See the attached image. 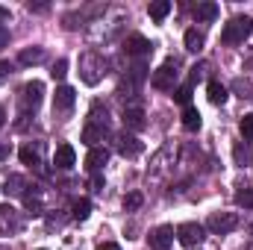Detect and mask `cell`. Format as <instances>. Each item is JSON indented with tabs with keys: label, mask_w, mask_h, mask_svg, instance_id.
<instances>
[{
	"label": "cell",
	"mask_w": 253,
	"mask_h": 250,
	"mask_svg": "<svg viewBox=\"0 0 253 250\" xmlns=\"http://www.w3.org/2000/svg\"><path fill=\"white\" fill-rule=\"evenodd\" d=\"M106 56L103 53H97V50H85L83 56H80V80L85 83V85H97L100 80H103V74H106Z\"/></svg>",
	"instance_id": "cell-1"
},
{
	"label": "cell",
	"mask_w": 253,
	"mask_h": 250,
	"mask_svg": "<svg viewBox=\"0 0 253 250\" xmlns=\"http://www.w3.org/2000/svg\"><path fill=\"white\" fill-rule=\"evenodd\" d=\"M253 33V18H248V15H239V18H233L227 27H224V33H221V42L224 44H242L248 36Z\"/></svg>",
	"instance_id": "cell-2"
},
{
	"label": "cell",
	"mask_w": 253,
	"mask_h": 250,
	"mask_svg": "<svg viewBox=\"0 0 253 250\" xmlns=\"http://www.w3.org/2000/svg\"><path fill=\"white\" fill-rule=\"evenodd\" d=\"M150 85L159 88V91H174V85H177V59H168V62L159 65L153 71V77H150Z\"/></svg>",
	"instance_id": "cell-3"
},
{
	"label": "cell",
	"mask_w": 253,
	"mask_h": 250,
	"mask_svg": "<svg viewBox=\"0 0 253 250\" xmlns=\"http://www.w3.org/2000/svg\"><path fill=\"white\" fill-rule=\"evenodd\" d=\"M239 227V215L236 212H212L209 221H206V230L215 233V236H227Z\"/></svg>",
	"instance_id": "cell-4"
},
{
	"label": "cell",
	"mask_w": 253,
	"mask_h": 250,
	"mask_svg": "<svg viewBox=\"0 0 253 250\" xmlns=\"http://www.w3.org/2000/svg\"><path fill=\"white\" fill-rule=\"evenodd\" d=\"M42 94H44V85H42L39 80H33V83H27V85L21 88V109H24V115L39 109V103H42Z\"/></svg>",
	"instance_id": "cell-5"
},
{
	"label": "cell",
	"mask_w": 253,
	"mask_h": 250,
	"mask_svg": "<svg viewBox=\"0 0 253 250\" xmlns=\"http://www.w3.org/2000/svg\"><path fill=\"white\" fill-rule=\"evenodd\" d=\"M203 239H206V230L200 224H194V221H186V224L177 227V242L186 245V248H197Z\"/></svg>",
	"instance_id": "cell-6"
},
{
	"label": "cell",
	"mask_w": 253,
	"mask_h": 250,
	"mask_svg": "<svg viewBox=\"0 0 253 250\" xmlns=\"http://www.w3.org/2000/svg\"><path fill=\"white\" fill-rule=\"evenodd\" d=\"M21 230V212L9 203L0 206V236H15Z\"/></svg>",
	"instance_id": "cell-7"
},
{
	"label": "cell",
	"mask_w": 253,
	"mask_h": 250,
	"mask_svg": "<svg viewBox=\"0 0 253 250\" xmlns=\"http://www.w3.org/2000/svg\"><path fill=\"white\" fill-rule=\"evenodd\" d=\"M115 141H118V153H121L124 159H135V156L144 150V144L138 141V135H132V132H126V129L115 138Z\"/></svg>",
	"instance_id": "cell-8"
},
{
	"label": "cell",
	"mask_w": 253,
	"mask_h": 250,
	"mask_svg": "<svg viewBox=\"0 0 253 250\" xmlns=\"http://www.w3.org/2000/svg\"><path fill=\"white\" fill-rule=\"evenodd\" d=\"M74 100H77L74 88H71V85H59L56 94H53V112H56V115L71 112V109H74Z\"/></svg>",
	"instance_id": "cell-9"
},
{
	"label": "cell",
	"mask_w": 253,
	"mask_h": 250,
	"mask_svg": "<svg viewBox=\"0 0 253 250\" xmlns=\"http://www.w3.org/2000/svg\"><path fill=\"white\" fill-rule=\"evenodd\" d=\"M174 236H177V230L168 227V224H162V227H156V230L150 233V248L153 250H168L174 245Z\"/></svg>",
	"instance_id": "cell-10"
},
{
	"label": "cell",
	"mask_w": 253,
	"mask_h": 250,
	"mask_svg": "<svg viewBox=\"0 0 253 250\" xmlns=\"http://www.w3.org/2000/svg\"><path fill=\"white\" fill-rule=\"evenodd\" d=\"M124 53L126 56H150V53H153V44H150L144 36L135 33V36H129L124 42Z\"/></svg>",
	"instance_id": "cell-11"
},
{
	"label": "cell",
	"mask_w": 253,
	"mask_h": 250,
	"mask_svg": "<svg viewBox=\"0 0 253 250\" xmlns=\"http://www.w3.org/2000/svg\"><path fill=\"white\" fill-rule=\"evenodd\" d=\"M124 126L129 132H141L147 121H144V109H138V106H126L124 109Z\"/></svg>",
	"instance_id": "cell-12"
},
{
	"label": "cell",
	"mask_w": 253,
	"mask_h": 250,
	"mask_svg": "<svg viewBox=\"0 0 253 250\" xmlns=\"http://www.w3.org/2000/svg\"><path fill=\"white\" fill-rule=\"evenodd\" d=\"M24 206H27L30 215H44V191L33 186V191L24 194Z\"/></svg>",
	"instance_id": "cell-13"
},
{
	"label": "cell",
	"mask_w": 253,
	"mask_h": 250,
	"mask_svg": "<svg viewBox=\"0 0 253 250\" xmlns=\"http://www.w3.org/2000/svg\"><path fill=\"white\" fill-rule=\"evenodd\" d=\"M106 162H109V150H106V147H91L88 156H85V168H88L91 174H97Z\"/></svg>",
	"instance_id": "cell-14"
},
{
	"label": "cell",
	"mask_w": 253,
	"mask_h": 250,
	"mask_svg": "<svg viewBox=\"0 0 253 250\" xmlns=\"http://www.w3.org/2000/svg\"><path fill=\"white\" fill-rule=\"evenodd\" d=\"M27 188H30L27 177H21V174H9L6 188H0V191H6L9 197H24V194H27Z\"/></svg>",
	"instance_id": "cell-15"
},
{
	"label": "cell",
	"mask_w": 253,
	"mask_h": 250,
	"mask_svg": "<svg viewBox=\"0 0 253 250\" xmlns=\"http://www.w3.org/2000/svg\"><path fill=\"white\" fill-rule=\"evenodd\" d=\"M74 162H77L74 147H71V144H59V147H56V153H53V165H56V168H62V171H68Z\"/></svg>",
	"instance_id": "cell-16"
},
{
	"label": "cell",
	"mask_w": 253,
	"mask_h": 250,
	"mask_svg": "<svg viewBox=\"0 0 253 250\" xmlns=\"http://www.w3.org/2000/svg\"><path fill=\"white\" fill-rule=\"evenodd\" d=\"M21 162L30 165V168L42 165V141H36V144H24V147H21Z\"/></svg>",
	"instance_id": "cell-17"
},
{
	"label": "cell",
	"mask_w": 253,
	"mask_h": 250,
	"mask_svg": "<svg viewBox=\"0 0 253 250\" xmlns=\"http://www.w3.org/2000/svg\"><path fill=\"white\" fill-rule=\"evenodd\" d=\"M44 59H47L44 47H24V50L18 53V62L21 65H42Z\"/></svg>",
	"instance_id": "cell-18"
},
{
	"label": "cell",
	"mask_w": 253,
	"mask_h": 250,
	"mask_svg": "<svg viewBox=\"0 0 253 250\" xmlns=\"http://www.w3.org/2000/svg\"><path fill=\"white\" fill-rule=\"evenodd\" d=\"M88 124H94V126H100V129H106V132H109V112H106V106L94 103V106H91V112H88Z\"/></svg>",
	"instance_id": "cell-19"
},
{
	"label": "cell",
	"mask_w": 253,
	"mask_h": 250,
	"mask_svg": "<svg viewBox=\"0 0 253 250\" xmlns=\"http://www.w3.org/2000/svg\"><path fill=\"white\" fill-rule=\"evenodd\" d=\"M206 94H209V103H215V106H221L224 100H227V85L224 83H218V80H212L209 85H206Z\"/></svg>",
	"instance_id": "cell-20"
},
{
	"label": "cell",
	"mask_w": 253,
	"mask_h": 250,
	"mask_svg": "<svg viewBox=\"0 0 253 250\" xmlns=\"http://www.w3.org/2000/svg\"><path fill=\"white\" fill-rule=\"evenodd\" d=\"M103 132L106 129H100V126H94V124H85V129H83V144H88V150L91 147H100L97 141H103Z\"/></svg>",
	"instance_id": "cell-21"
},
{
	"label": "cell",
	"mask_w": 253,
	"mask_h": 250,
	"mask_svg": "<svg viewBox=\"0 0 253 250\" xmlns=\"http://www.w3.org/2000/svg\"><path fill=\"white\" fill-rule=\"evenodd\" d=\"M88 215H91V200H88V197L74 200V206H71V218H74V221H85Z\"/></svg>",
	"instance_id": "cell-22"
},
{
	"label": "cell",
	"mask_w": 253,
	"mask_h": 250,
	"mask_svg": "<svg viewBox=\"0 0 253 250\" xmlns=\"http://www.w3.org/2000/svg\"><path fill=\"white\" fill-rule=\"evenodd\" d=\"M194 18L197 21H215L218 18V3H197L194 6Z\"/></svg>",
	"instance_id": "cell-23"
},
{
	"label": "cell",
	"mask_w": 253,
	"mask_h": 250,
	"mask_svg": "<svg viewBox=\"0 0 253 250\" xmlns=\"http://www.w3.org/2000/svg\"><path fill=\"white\" fill-rule=\"evenodd\" d=\"M147 12H150L153 21H165L168 12H171V3H168V0H153V3L147 6Z\"/></svg>",
	"instance_id": "cell-24"
},
{
	"label": "cell",
	"mask_w": 253,
	"mask_h": 250,
	"mask_svg": "<svg viewBox=\"0 0 253 250\" xmlns=\"http://www.w3.org/2000/svg\"><path fill=\"white\" fill-rule=\"evenodd\" d=\"M203 44H206V39H203V33H200V30H189V33H186V50L200 53V50H203Z\"/></svg>",
	"instance_id": "cell-25"
},
{
	"label": "cell",
	"mask_w": 253,
	"mask_h": 250,
	"mask_svg": "<svg viewBox=\"0 0 253 250\" xmlns=\"http://www.w3.org/2000/svg\"><path fill=\"white\" fill-rule=\"evenodd\" d=\"M183 126H186L189 132L200 129V112H197L194 106H186V109H183Z\"/></svg>",
	"instance_id": "cell-26"
},
{
	"label": "cell",
	"mask_w": 253,
	"mask_h": 250,
	"mask_svg": "<svg viewBox=\"0 0 253 250\" xmlns=\"http://www.w3.org/2000/svg\"><path fill=\"white\" fill-rule=\"evenodd\" d=\"M236 203L245 206V209H253V188L251 186H239V191H236Z\"/></svg>",
	"instance_id": "cell-27"
},
{
	"label": "cell",
	"mask_w": 253,
	"mask_h": 250,
	"mask_svg": "<svg viewBox=\"0 0 253 250\" xmlns=\"http://www.w3.org/2000/svg\"><path fill=\"white\" fill-rule=\"evenodd\" d=\"M141 203H144L141 191H129V194L124 197V212H135V209H141Z\"/></svg>",
	"instance_id": "cell-28"
},
{
	"label": "cell",
	"mask_w": 253,
	"mask_h": 250,
	"mask_svg": "<svg viewBox=\"0 0 253 250\" xmlns=\"http://www.w3.org/2000/svg\"><path fill=\"white\" fill-rule=\"evenodd\" d=\"M174 100L183 103V106H191V85H180V88H174Z\"/></svg>",
	"instance_id": "cell-29"
},
{
	"label": "cell",
	"mask_w": 253,
	"mask_h": 250,
	"mask_svg": "<svg viewBox=\"0 0 253 250\" xmlns=\"http://www.w3.org/2000/svg\"><path fill=\"white\" fill-rule=\"evenodd\" d=\"M65 74H68V59H56V62H53V71H50V77H53V80H65Z\"/></svg>",
	"instance_id": "cell-30"
},
{
	"label": "cell",
	"mask_w": 253,
	"mask_h": 250,
	"mask_svg": "<svg viewBox=\"0 0 253 250\" xmlns=\"http://www.w3.org/2000/svg\"><path fill=\"white\" fill-rule=\"evenodd\" d=\"M242 135L245 138H253V115H245L242 118Z\"/></svg>",
	"instance_id": "cell-31"
},
{
	"label": "cell",
	"mask_w": 253,
	"mask_h": 250,
	"mask_svg": "<svg viewBox=\"0 0 253 250\" xmlns=\"http://www.w3.org/2000/svg\"><path fill=\"white\" fill-rule=\"evenodd\" d=\"M203 71H206V65H194V68H191V83L189 85H194L197 80H203Z\"/></svg>",
	"instance_id": "cell-32"
},
{
	"label": "cell",
	"mask_w": 253,
	"mask_h": 250,
	"mask_svg": "<svg viewBox=\"0 0 253 250\" xmlns=\"http://www.w3.org/2000/svg\"><path fill=\"white\" fill-rule=\"evenodd\" d=\"M91 191H103V177H100V174L91 177Z\"/></svg>",
	"instance_id": "cell-33"
},
{
	"label": "cell",
	"mask_w": 253,
	"mask_h": 250,
	"mask_svg": "<svg viewBox=\"0 0 253 250\" xmlns=\"http://www.w3.org/2000/svg\"><path fill=\"white\" fill-rule=\"evenodd\" d=\"M27 9H30V12H47L50 6H47V3H27Z\"/></svg>",
	"instance_id": "cell-34"
},
{
	"label": "cell",
	"mask_w": 253,
	"mask_h": 250,
	"mask_svg": "<svg viewBox=\"0 0 253 250\" xmlns=\"http://www.w3.org/2000/svg\"><path fill=\"white\" fill-rule=\"evenodd\" d=\"M6 44H9V30H6V27L0 24V50H3Z\"/></svg>",
	"instance_id": "cell-35"
},
{
	"label": "cell",
	"mask_w": 253,
	"mask_h": 250,
	"mask_svg": "<svg viewBox=\"0 0 253 250\" xmlns=\"http://www.w3.org/2000/svg\"><path fill=\"white\" fill-rule=\"evenodd\" d=\"M9 74H12V65H9V62H0V83H3Z\"/></svg>",
	"instance_id": "cell-36"
},
{
	"label": "cell",
	"mask_w": 253,
	"mask_h": 250,
	"mask_svg": "<svg viewBox=\"0 0 253 250\" xmlns=\"http://www.w3.org/2000/svg\"><path fill=\"white\" fill-rule=\"evenodd\" d=\"M236 88L242 91V97H251V85H248V83H242V80H239V83H236Z\"/></svg>",
	"instance_id": "cell-37"
},
{
	"label": "cell",
	"mask_w": 253,
	"mask_h": 250,
	"mask_svg": "<svg viewBox=\"0 0 253 250\" xmlns=\"http://www.w3.org/2000/svg\"><path fill=\"white\" fill-rule=\"evenodd\" d=\"M97 250H121V248H118L115 242H103V245H100V248H97Z\"/></svg>",
	"instance_id": "cell-38"
},
{
	"label": "cell",
	"mask_w": 253,
	"mask_h": 250,
	"mask_svg": "<svg viewBox=\"0 0 253 250\" xmlns=\"http://www.w3.org/2000/svg\"><path fill=\"white\" fill-rule=\"evenodd\" d=\"M9 159V144H0V162Z\"/></svg>",
	"instance_id": "cell-39"
},
{
	"label": "cell",
	"mask_w": 253,
	"mask_h": 250,
	"mask_svg": "<svg viewBox=\"0 0 253 250\" xmlns=\"http://www.w3.org/2000/svg\"><path fill=\"white\" fill-rule=\"evenodd\" d=\"M0 21H9V9H3V6H0Z\"/></svg>",
	"instance_id": "cell-40"
},
{
	"label": "cell",
	"mask_w": 253,
	"mask_h": 250,
	"mask_svg": "<svg viewBox=\"0 0 253 250\" xmlns=\"http://www.w3.org/2000/svg\"><path fill=\"white\" fill-rule=\"evenodd\" d=\"M6 124V109H3V106H0V126Z\"/></svg>",
	"instance_id": "cell-41"
},
{
	"label": "cell",
	"mask_w": 253,
	"mask_h": 250,
	"mask_svg": "<svg viewBox=\"0 0 253 250\" xmlns=\"http://www.w3.org/2000/svg\"><path fill=\"white\" fill-rule=\"evenodd\" d=\"M248 250H253V242H251V245H248Z\"/></svg>",
	"instance_id": "cell-42"
},
{
	"label": "cell",
	"mask_w": 253,
	"mask_h": 250,
	"mask_svg": "<svg viewBox=\"0 0 253 250\" xmlns=\"http://www.w3.org/2000/svg\"><path fill=\"white\" fill-rule=\"evenodd\" d=\"M251 233H253V227H251Z\"/></svg>",
	"instance_id": "cell-43"
}]
</instances>
